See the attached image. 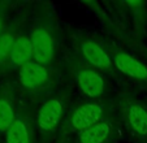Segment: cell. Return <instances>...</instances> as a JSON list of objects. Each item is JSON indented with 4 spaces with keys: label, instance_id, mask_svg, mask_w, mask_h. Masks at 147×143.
Instances as JSON below:
<instances>
[{
    "label": "cell",
    "instance_id": "8fae6325",
    "mask_svg": "<svg viewBox=\"0 0 147 143\" xmlns=\"http://www.w3.org/2000/svg\"><path fill=\"white\" fill-rule=\"evenodd\" d=\"M5 142L7 143H30V137H29V130L26 124L16 118L14 122L11 125L8 132L5 133Z\"/></svg>",
    "mask_w": 147,
    "mask_h": 143
},
{
    "label": "cell",
    "instance_id": "7a4b0ae2",
    "mask_svg": "<svg viewBox=\"0 0 147 143\" xmlns=\"http://www.w3.org/2000/svg\"><path fill=\"white\" fill-rule=\"evenodd\" d=\"M102 115H103V108L99 104L87 103V104L78 107L73 112L70 122H72V126L74 129L83 132V130H86L89 127L94 126L95 124H98Z\"/></svg>",
    "mask_w": 147,
    "mask_h": 143
},
{
    "label": "cell",
    "instance_id": "5bb4252c",
    "mask_svg": "<svg viewBox=\"0 0 147 143\" xmlns=\"http://www.w3.org/2000/svg\"><path fill=\"white\" fill-rule=\"evenodd\" d=\"M1 30H3V20L0 17V35H1Z\"/></svg>",
    "mask_w": 147,
    "mask_h": 143
},
{
    "label": "cell",
    "instance_id": "277c9868",
    "mask_svg": "<svg viewBox=\"0 0 147 143\" xmlns=\"http://www.w3.org/2000/svg\"><path fill=\"white\" fill-rule=\"evenodd\" d=\"M18 80L25 87L36 88L43 83H46V81L48 80L47 69L45 68V65H40L35 61H30L21 66L18 73Z\"/></svg>",
    "mask_w": 147,
    "mask_h": 143
},
{
    "label": "cell",
    "instance_id": "6da1fadb",
    "mask_svg": "<svg viewBox=\"0 0 147 143\" xmlns=\"http://www.w3.org/2000/svg\"><path fill=\"white\" fill-rule=\"evenodd\" d=\"M31 46H33V57L35 63L46 65L53 59L55 55V40L48 31L43 29H36L31 34Z\"/></svg>",
    "mask_w": 147,
    "mask_h": 143
},
{
    "label": "cell",
    "instance_id": "4fadbf2b",
    "mask_svg": "<svg viewBox=\"0 0 147 143\" xmlns=\"http://www.w3.org/2000/svg\"><path fill=\"white\" fill-rule=\"evenodd\" d=\"M14 40L16 39L11 33H4L0 35V63H3L7 57H9Z\"/></svg>",
    "mask_w": 147,
    "mask_h": 143
},
{
    "label": "cell",
    "instance_id": "8992f818",
    "mask_svg": "<svg viewBox=\"0 0 147 143\" xmlns=\"http://www.w3.org/2000/svg\"><path fill=\"white\" fill-rule=\"evenodd\" d=\"M115 65L121 73L129 76V77L137 78V80H146L147 78V68L128 53H117L115 56Z\"/></svg>",
    "mask_w": 147,
    "mask_h": 143
},
{
    "label": "cell",
    "instance_id": "ba28073f",
    "mask_svg": "<svg viewBox=\"0 0 147 143\" xmlns=\"http://www.w3.org/2000/svg\"><path fill=\"white\" fill-rule=\"evenodd\" d=\"M31 57H33V46H31L30 38H28V36L17 38L11 50V55H9L11 61L14 65L22 66L30 63Z\"/></svg>",
    "mask_w": 147,
    "mask_h": 143
},
{
    "label": "cell",
    "instance_id": "3957f363",
    "mask_svg": "<svg viewBox=\"0 0 147 143\" xmlns=\"http://www.w3.org/2000/svg\"><path fill=\"white\" fill-rule=\"evenodd\" d=\"M64 108L59 99L52 98L47 100L45 104L40 107L38 113V125L42 130L51 132L59 125L61 117H63Z\"/></svg>",
    "mask_w": 147,
    "mask_h": 143
},
{
    "label": "cell",
    "instance_id": "9c48e42d",
    "mask_svg": "<svg viewBox=\"0 0 147 143\" xmlns=\"http://www.w3.org/2000/svg\"><path fill=\"white\" fill-rule=\"evenodd\" d=\"M131 129L139 135H147V111L139 104H131L126 111Z\"/></svg>",
    "mask_w": 147,
    "mask_h": 143
},
{
    "label": "cell",
    "instance_id": "7c38bea8",
    "mask_svg": "<svg viewBox=\"0 0 147 143\" xmlns=\"http://www.w3.org/2000/svg\"><path fill=\"white\" fill-rule=\"evenodd\" d=\"M13 105L5 96H0V133H7L14 122Z\"/></svg>",
    "mask_w": 147,
    "mask_h": 143
},
{
    "label": "cell",
    "instance_id": "30bf717a",
    "mask_svg": "<svg viewBox=\"0 0 147 143\" xmlns=\"http://www.w3.org/2000/svg\"><path fill=\"white\" fill-rule=\"evenodd\" d=\"M111 127L107 122H98L94 126L81 132L80 142L81 143H103L109 135Z\"/></svg>",
    "mask_w": 147,
    "mask_h": 143
},
{
    "label": "cell",
    "instance_id": "5b68a950",
    "mask_svg": "<svg viewBox=\"0 0 147 143\" xmlns=\"http://www.w3.org/2000/svg\"><path fill=\"white\" fill-rule=\"evenodd\" d=\"M77 83L81 91L89 98H98L104 91V81L94 70H81L77 74Z\"/></svg>",
    "mask_w": 147,
    "mask_h": 143
},
{
    "label": "cell",
    "instance_id": "52a82bcc",
    "mask_svg": "<svg viewBox=\"0 0 147 143\" xmlns=\"http://www.w3.org/2000/svg\"><path fill=\"white\" fill-rule=\"evenodd\" d=\"M81 51H82V55L85 56V59L90 64L96 66V68L108 69L112 65L111 57L108 56V53L95 42H91V40L82 42L81 43Z\"/></svg>",
    "mask_w": 147,
    "mask_h": 143
}]
</instances>
